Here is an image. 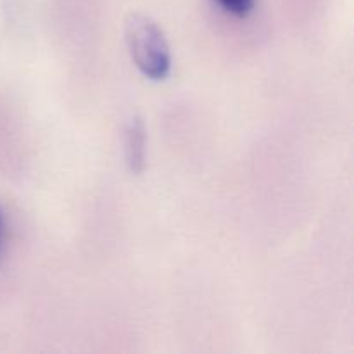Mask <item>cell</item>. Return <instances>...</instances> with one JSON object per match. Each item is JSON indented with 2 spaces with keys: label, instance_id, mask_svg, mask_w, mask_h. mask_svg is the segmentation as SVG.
<instances>
[{
  "label": "cell",
  "instance_id": "7a4b0ae2",
  "mask_svg": "<svg viewBox=\"0 0 354 354\" xmlns=\"http://www.w3.org/2000/svg\"><path fill=\"white\" fill-rule=\"evenodd\" d=\"M124 152L131 173H142L145 166V128L138 116L131 118L124 130Z\"/></svg>",
  "mask_w": 354,
  "mask_h": 354
},
{
  "label": "cell",
  "instance_id": "3957f363",
  "mask_svg": "<svg viewBox=\"0 0 354 354\" xmlns=\"http://www.w3.org/2000/svg\"><path fill=\"white\" fill-rule=\"evenodd\" d=\"M213 2L235 17H248L256 6V0H213Z\"/></svg>",
  "mask_w": 354,
  "mask_h": 354
},
{
  "label": "cell",
  "instance_id": "6da1fadb",
  "mask_svg": "<svg viewBox=\"0 0 354 354\" xmlns=\"http://www.w3.org/2000/svg\"><path fill=\"white\" fill-rule=\"evenodd\" d=\"M124 37L135 66L147 78L159 82L171 71V52L165 33L149 16L133 12L124 21Z\"/></svg>",
  "mask_w": 354,
  "mask_h": 354
},
{
  "label": "cell",
  "instance_id": "277c9868",
  "mask_svg": "<svg viewBox=\"0 0 354 354\" xmlns=\"http://www.w3.org/2000/svg\"><path fill=\"white\" fill-rule=\"evenodd\" d=\"M0 228H2V218H0Z\"/></svg>",
  "mask_w": 354,
  "mask_h": 354
}]
</instances>
